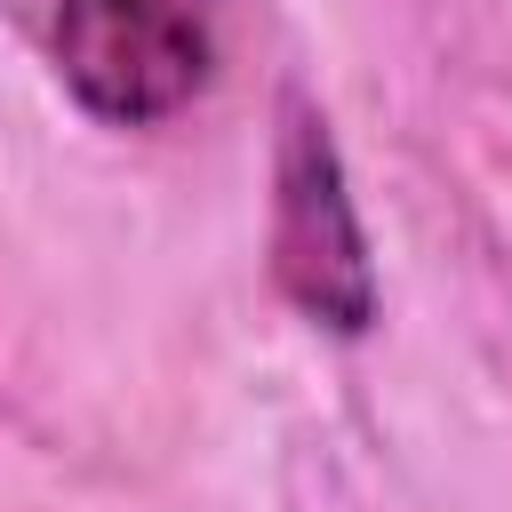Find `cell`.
I'll use <instances>...</instances> for the list:
<instances>
[{
	"instance_id": "6da1fadb",
	"label": "cell",
	"mask_w": 512,
	"mask_h": 512,
	"mask_svg": "<svg viewBox=\"0 0 512 512\" xmlns=\"http://www.w3.org/2000/svg\"><path fill=\"white\" fill-rule=\"evenodd\" d=\"M272 288L328 336H368L376 328V256L352 208L344 152L328 136V112L304 88H280V128H272V224H264Z\"/></svg>"
},
{
	"instance_id": "7a4b0ae2",
	"label": "cell",
	"mask_w": 512,
	"mask_h": 512,
	"mask_svg": "<svg viewBox=\"0 0 512 512\" xmlns=\"http://www.w3.org/2000/svg\"><path fill=\"white\" fill-rule=\"evenodd\" d=\"M48 56L80 112L112 128H152L208 88L216 0H56Z\"/></svg>"
}]
</instances>
